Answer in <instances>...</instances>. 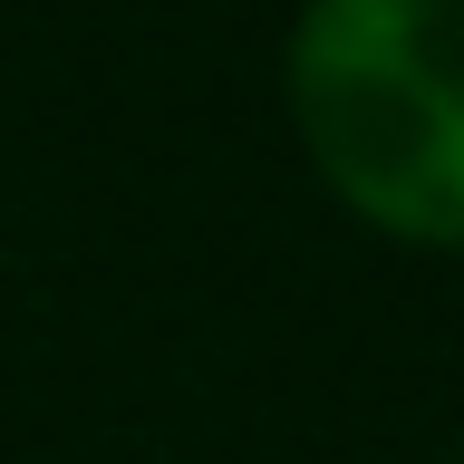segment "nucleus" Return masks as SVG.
I'll list each match as a JSON object with an SVG mask.
<instances>
[{
	"label": "nucleus",
	"mask_w": 464,
	"mask_h": 464,
	"mask_svg": "<svg viewBox=\"0 0 464 464\" xmlns=\"http://www.w3.org/2000/svg\"><path fill=\"white\" fill-rule=\"evenodd\" d=\"M290 107L368 223L464 242V0H310Z\"/></svg>",
	"instance_id": "f257e3e1"
}]
</instances>
